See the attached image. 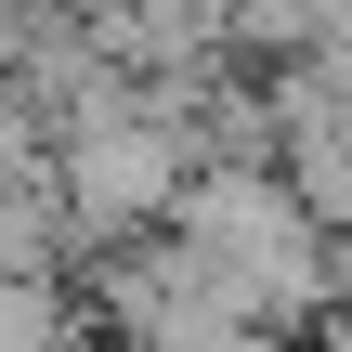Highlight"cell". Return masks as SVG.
Instances as JSON below:
<instances>
[{"mask_svg": "<svg viewBox=\"0 0 352 352\" xmlns=\"http://www.w3.org/2000/svg\"><path fill=\"white\" fill-rule=\"evenodd\" d=\"M183 170H196V131H183L170 104H144V91L52 131V196H65V235H78V248L157 235L170 196H183Z\"/></svg>", "mask_w": 352, "mask_h": 352, "instance_id": "obj_2", "label": "cell"}, {"mask_svg": "<svg viewBox=\"0 0 352 352\" xmlns=\"http://www.w3.org/2000/svg\"><path fill=\"white\" fill-rule=\"evenodd\" d=\"M91 314H118L131 340H170V352L261 340V327H248V300H235V287H222V274H209L170 222H157V248H131V235H118V261L91 248Z\"/></svg>", "mask_w": 352, "mask_h": 352, "instance_id": "obj_3", "label": "cell"}, {"mask_svg": "<svg viewBox=\"0 0 352 352\" xmlns=\"http://www.w3.org/2000/svg\"><path fill=\"white\" fill-rule=\"evenodd\" d=\"M170 235L248 300V327H314L340 300V235L287 196L274 157H196L170 196Z\"/></svg>", "mask_w": 352, "mask_h": 352, "instance_id": "obj_1", "label": "cell"}, {"mask_svg": "<svg viewBox=\"0 0 352 352\" xmlns=\"http://www.w3.org/2000/svg\"><path fill=\"white\" fill-rule=\"evenodd\" d=\"M39 340H65V287L52 274H0V352H39Z\"/></svg>", "mask_w": 352, "mask_h": 352, "instance_id": "obj_4", "label": "cell"}]
</instances>
